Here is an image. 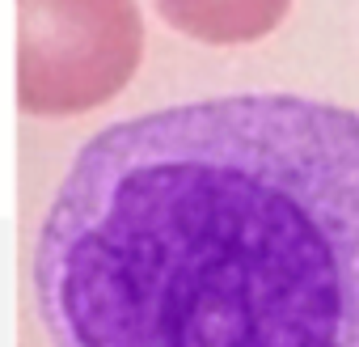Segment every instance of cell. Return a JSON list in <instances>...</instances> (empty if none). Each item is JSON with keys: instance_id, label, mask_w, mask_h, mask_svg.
<instances>
[{"instance_id": "6da1fadb", "label": "cell", "mask_w": 359, "mask_h": 347, "mask_svg": "<svg viewBox=\"0 0 359 347\" xmlns=\"http://www.w3.org/2000/svg\"><path fill=\"white\" fill-rule=\"evenodd\" d=\"M34 305L55 347H359V110L229 93L102 127Z\"/></svg>"}, {"instance_id": "7a4b0ae2", "label": "cell", "mask_w": 359, "mask_h": 347, "mask_svg": "<svg viewBox=\"0 0 359 347\" xmlns=\"http://www.w3.org/2000/svg\"><path fill=\"white\" fill-rule=\"evenodd\" d=\"M140 60L131 5H26L18 98L30 114H76L106 102Z\"/></svg>"}, {"instance_id": "3957f363", "label": "cell", "mask_w": 359, "mask_h": 347, "mask_svg": "<svg viewBox=\"0 0 359 347\" xmlns=\"http://www.w3.org/2000/svg\"><path fill=\"white\" fill-rule=\"evenodd\" d=\"M161 13L187 26L195 39H258L271 22H279L283 5H161Z\"/></svg>"}]
</instances>
